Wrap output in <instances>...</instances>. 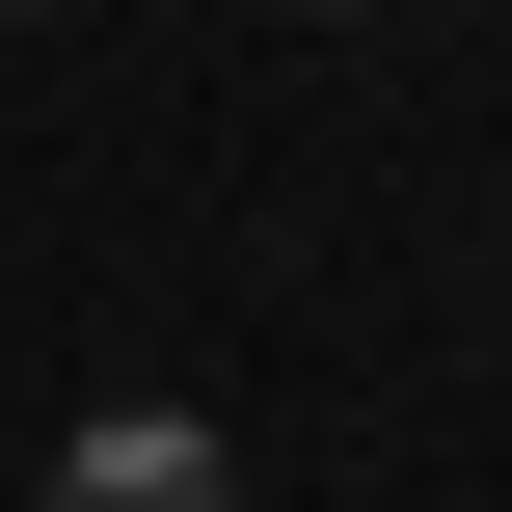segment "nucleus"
<instances>
[{"label":"nucleus","instance_id":"nucleus-1","mask_svg":"<svg viewBox=\"0 0 512 512\" xmlns=\"http://www.w3.org/2000/svg\"><path fill=\"white\" fill-rule=\"evenodd\" d=\"M54 512H243V459H216L189 405H108V432L54 459Z\"/></svg>","mask_w":512,"mask_h":512}]
</instances>
